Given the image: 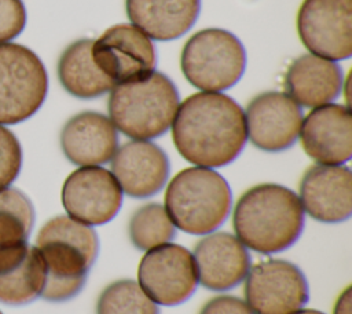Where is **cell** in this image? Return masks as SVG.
<instances>
[{"instance_id":"15","label":"cell","mask_w":352,"mask_h":314,"mask_svg":"<svg viewBox=\"0 0 352 314\" xmlns=\"http://www.w3.org/2000/svg\"><path fill=\"white\" fill-rule=\"evenodd\" d=\"M302 209L322 223H341L352 215V174L345 165L315 164L300 182Z\"/></svg>"},{"instance_id":"20","label":"cell","mask_w":352,"mask_h":314,"mask_svg":"<svg viewBox=\"0 0 352 314\" xmlns=\"http://www.w3.org/2000/svg\"><path fill=\"white\" fill-rule=\"evenodd\" d=\"M133 26L158 41H170L188 32L198 19L201 0H125Z\"/></svg>"},{"instance_id":"1","label":"cell","mask_w":352,"mask_h":314,"mask_svg":"<svg viewBox=\"0 0 352 314\" xmlns=\"http://www.w3.org/2000/svg\"><path fill=\"white\" fill-rule=\"evenodd\" d=\"M170 127L176 150L197 167L231 164L248 140L242 107L221 92L202 91L187 96L179 103Z\"/></svg>"},{"instance_id":"16","label":"cell","mask_w":352,"mask_h":314,"mask_svg":"<svg viewBox=\"0 0 352 314\" xmlns=\"http://www.w3.org/2000/svg\"><path fill=\"white\" fill-rule=\"evenodd\" d=\"M169 171L166 153L150 140L125 142L111 158V174L121 190L133 198H147L162 190Z\"/></svg>"},{"instance_id":"4","label":"cell","mask_w":352,"mask_h":314,"mask_svg":"<svg viewBox=\"0 0 352 314\" xmlns=\"http://www.w3.org/2000/svg\"><path fill=\"white\" fill-rule=\"evenodd\" d=\"M175 83L161 72H150L117 83L107 101L109 118L124 135L148 140L165 134L179 107Z\"/></svg>"},{"instance_id":"3","label":"cell","mask_w":352,"mask_h":314,"mask_svg":"<svg viewBox=\"0 0 352 314\" xmlns=\"http://www.w3.org/2000/svg\"><path fill=\"white\" fill-rule=\"evenodd\" d=\"M236 238L258 253H275L290 248L304 229V209L298 196L278 183H261L248 189L232 213Z\"/></svg>"},{"instance_id":"24","label":"cell","mask_w":352,"mask_h":314,"mask_svg":"<svg viewBox=\"0 0 352 314\" xmlns=\"http://www.w3.org/2000/svg\"><path fill=\"white\" fill-rule=\"evenodd\" d=\"M128 233L135 248L148 251L154 247L170 242L176 234V227L161 204L148 202L139 207L132 213Z\"/></svg>"},{"instance_id":"19","label":"cell","mask_w":352,"mask_h":314,"mask_svg":"<svg viewBox=\"0 0 352 314\" xmlns=\"http://www.w3.org/2000/svg\"><path fill=\"white\" fill-rule=\"evenodd\" d=\"M344 88L341 67L315 54L296 58L285 74V90L298 105L318 107L334 101Z\"/></svg>"},{"instance_id":"30","label":"cell","mask_w":352,"mask_h":314,"mask_svg":"<svg viewBox=\"0 0 352 314\" xmlns=\"http://www.w3.org/2000/svg\"><path fill=\"white\" fill-rule=\"evenodd\" d=\"M293 314H324V313H322V311H319V310H315V308H304V310H297L296 313H293Z\"/></svg>"},{"instance_id":"14","label":"cell","mask_w":352,"mask_h":314,"mask_svg":"<svg viewBox=\"0 0 352 314\" xmlns=\"http://www.w3.org/2000/svg\"><path fill=\"white\" fill-rule=\"evenodd\" d=\"M300 139L304 151L318 164L341 165L352 157V116L348 106L326 103L302 118Z\"/></svg>"},{"instance_id":"31","label":"cell","mask_w":352,"mask_h":314,"mask_svg":"<svg viewBox=\"0 0 352 314\" xmlns=\"http://www.w3.org/2000/svg\"><path fill=\"white\" fill-rule=\"evenodd\" d=\"M0 314H3V313H1V311H0Z\"/></svg>"},{"instance_id":"2","label":"cell","mask_w":352,"mask_h":314,"mask_svg":"<svg viewBox=\"0 0 352 314\" xmlns=\"http://www.w3.org/2000/svg\"><path fill=\"white\" fill-rule=\"evenodd\" d=\"M34 247L44 266L40 297L58 303L74 297L84 288L99 252V240L92 226L58 215L40 229Z\"/></svg>"},{"instance_id":"21","label":"cell","mask_w":352,"mask_h":314,"mask_svg":"<svg viewBox=\"0 0 352 314\" xmlns=\"http://www.w3.org/2000/svg\"><path fill=\"white\" fill-rule=\"evenodd\" d=\"M44 286V266L36 247L0 251V302L22 306L37 299Z\"/></svg>"},{"instance_id":"13","label":"cell","mask_w":352,"mask_h":314,"mask_svg":"<svg viewBox=\"0 0 352 314\" xmlns=\"http://www.w3.org/2000/svg\"><path fill=\"white\" fill-rule=\"evenodd\" d=\"M96 66L116 84L154 70L155 47L148 36L132 23L110 26L92 43Z\"/></svg>"},{"instance_id":"28","label":"cell","mask_w":352,"mask_h":314,"mask_svg":"<svg viewBox=\"0 0 352 314\" xmlns=\"http://www.w3.org/2000/svg\"><path fill=\"white\" fill-rule=\"evenodd\" d=\"M199 314H253L246 302L236 296L220 295L208 300Z\"/></svg>"},{"instance_id":"10","label":"cell","mask_w":352,"mask_h":314,"mask_svg":"<svg viewBox=\"0 0 352 314\" xmlns=\"http://www.w3.org/2000/svg\"><path fill=\"white\" fill-rule=\"evenodd\" d=\"M304 47L318 56L341 61L352 55V0H304L297 14Z\"/></svg>"},{"instance_id":"8","label":"cell","mask_w":352,"mask_h":314,"mask_svg":"<svg viewBox=\"0 0 352 314\" xmlns=\"http://www.w3.org/2000/svg\"><path fill=\"white\" fill-rule=\"evenodd\" d=\"M245 278V299L253 314H293L309 299L304 273L285 259L258 262Z\"/></svg>"},{"instance_id":"22","label":"cell","mask_w":352,"mask_h":314,"mask_svg":"<svg viewBox=\"0 0 352 314\" xmlns=\"http://www.w3.org/2000/svg\"><path fill=\"white\" fill-rule=\"evenodd\" d=\"M92 39L70 43L58 61V78L70 95L80 99H94L111 91L116 83L107 77L92 58Z\"/></svg>"},{"instance_id":"5","label":"cell","mask_w":352,"mask_h":314,"mask_svg":"<svg viewBox=\"0 0 352 314\" xmlns=\"http://www.w3.org/2000/svg\"><path fill=\"white\" fill-rule=\"evenodd\" d=\"M232 193L214 169L188 167L177 172L165 190V211L175 227L194 236L219 229L228 218Z\"/></svg>"},{"instance_id":"23","label":"cell","mask_w":352,"mask_h":314,"mask_svg":"<svg viewBox=\"0 0 352 314\" xmlns=\"http://www.w3.org/2000/svg\"><path fill=\"white\" fill-rule=\"evenodd\" d=\"M34 224L29 197L15 187L0 190V251L28 242Z\"/></svg>"},{"instance_id":"18","label":"cell","mask_w":352,"mask_h":314,"mask_svg":"<svg viewBox=\"0 0 352 314\" xmlns=\"http://www.w3.org/2000/svg\"><path fill=\"white\" fill-rule=\"evenodd\" d=\"M59 142L65 157L72 164L92 167L113 158L118 149V134L107 116L85 110L65 123Z\"/></svg>"},{"instance_id":"27","label":"cell","mask_w":352,"mask_h":314,"mask_svg":"<svg viewBox=\"0 0 352 314\" xmlns=\"http://www.w3.org/2000/svg\"><path fill=\"white\" fill-rule=\"evenodd\" d=\"M26 25V10L22 0H0V43L21 34Z\"/></svg>"},{"instance_id":"25","label":"cell","mask_w":352,"mask_h":314,"mask_svg":"<svg viewBox=\"0 0 352 314\" xmlns=\"http://www.w3.org/2000/svg\"><path fill=\"white\" fill-rule=\"evenodd\" d=\"M96 314H160V310L136 281L118 280L99 295Z\"/></svg>"},{"instance_id":"29","label":"cell","mask_w":352,"mask_h":314,"mask_svg":"<svg viewBox=\"0 0 352 314\" xmlns=\"http://www.w3.org/2000/svg\"><path fill=\"white\" fill-rule=\"evenodd\" d=\"M352 313V288L346 286L338 296L333 314H351Z\"/></svg>"},{"instance_id":"11","label":"cell","mask_w":352,"mask_h":314,"mask_svg":"<svg viewBox=\"0 0 352 314\" xmlns=\"http://www.w3.org/2000/svg\"><path fill=\"white\" fill-rule=\"evenodd\" d=\"M62 204L67 216L88 226L109 223L122 205V190L114 175L100 167L73 171L62 186Z\"/></svg>"},{"instance_id":"12","label":"cell","mask_w":352,"mask_h":314,"mask_svg":"<svg viewBox=\"0 0 352 314\" xmlns=\"http://www.w3.org/2000/svg\"><path fill=\"white\" fill-rule=\"evenodd\" d=\"M243 113L248 138L263 151H283L292 147L300 135L302 110L285 92H261L248 103Z\"/></svg>"},{"instance_id":"26","label":"cell","mask_w":352,"mask_h":314,"mask_svg":"<svg viewBox=\"0 0 352 314\" xmlns=\"http://www.w3.org/2000/svg\"><path fill=\"white\" fill-rule=\"evenodd\" d=\"M22 165V149L12 131L0 124V190L8 187Z\"/></svg>"},{"instance_id":"9","label":"cell","mask_w":352,"mask_h":314,"mask_svg":"<svg viewBox=\"0 0 352 314\" xmlns=\"http://www.w3.org/2000/svg\"><path fill=\"white\" fill-rule=\"evenodd\" d=\"M142 289L157 304L177 306L191 297L198 285L192 253L179 244L166 242L148 249L138 267Z\"/></svg>"},{"instance_id":"17","label":"cell","mask_w":352,"mask_h":314,"mask_svg":"<svg viewBox=\"0 0 352 314\" xmlns=\"http://www.w3.org/2000/svg\"><path fill=\"white\" fill-rule=\"evenodd\" d=\"M198 282L209 291L224 292L239 285L249 269L250 255L232 234L216 231L205 234L192 253Z\"/></svg>"},{"instance_id":"6","label":"cell","mask_w":352,"mask_h":314,"mask_svg":"<svg viewBox=\"0 0 352 314\" xmlns=\"http://www.w3.org/2000/svg\"><path fill=\"white\" fill-rule=\"evenodd\" d=\"M180 67L186 80L209 92L235 85L245 73L246 51L241 40L220 28L194 33L183 45Z\"/></svg>"},{"instance_id":"7","label":"cell","mask_w":352,"mask_h":314,"mask_svg":"<svg viewBox=\"0 0 352 314\" xmlns=\"http://www.w3.org/2000/svg\"><path fill=\"white\" fill-rule=\"evenodd\" d=\"M47 91L48 76L41 59L22 44L0 43V124L32 117Z\"/></svg>"}]
</instances>
